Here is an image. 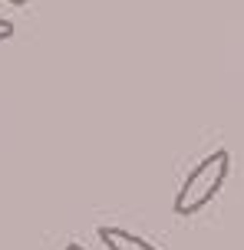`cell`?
Returning a JSON list of instances; mask_svg holds the SVG:
<instances>
[{
	"label": "cell",
	"mask_w": 244,
	"mask_h": 250,
	"mask_svg": "<svg viewBox=\"0 0 244 250\" xmlns=\"http://www.w3.org/2000/svg\"><path fill=\"white\" fill-rule=\"evenodd\" d=\"M13 33H17V26H13L10 20H7V17H0V43H7V40H10Z\"/></svg>",
	"instance_id": "cell-3"
},
{
	"label": "cell",
	"mask_w": 244,
	"mask_h": 250,
	"mask_svg": "<svg viewBox=\"0 0 244 250\" xmlns=\"http://www.w3.org/2000/svg\"><path fill=\"white\" fill-rule=\"evenodd\" d=\"M63 250H86V247H83V244H66Z\"/></svg>",
	"instance_id": "cell-4"
},
{
	"label": "cell",
	"mask_w": 244,
	"mask_h": 250,
	"mask_svg": "<svg viewBox=\"0 0 244 250\" xmlns=\"http://www.w3.org/2000/svg\"><path fill=\"white\" fill-rule=\"evenodd\" d=\"M228 171H231V155H228V148H218V151H211L208 158H201L188 171V178L181 181L178 194H175V204H172L175 214L178 217H192L201 208H208L215 201V194L221 191V185L228 181Z\"/></svg>",
	"instance_id": "cell-1"
},
{
	"label": "cell",
	"mask_w": 244,
	"mask_h": 250,
	"mask_svg": "<svg viewBox=\"0 0 244 250\" xmlns=\"http://www.w3.org/2000/svg\"><path fill=\"white\" fill-rule=\"evenodd\" d=\"M7 3H13V7H26L30 0H7Z\"/></svg>",
	"instance_id": "cell-5"
},
{
	"label": "cell",
	"mask_w": 244,
	"mask_h": 250,
	"mask_svg": "<svg viewBox=\"0 0 244 250\" xmlns=\"http://www.w3.org/2000/svg\"><path fill=\"white\" fill-rule=\"evenodd\" d=\"M99 240L109 250H162L155 244H149L145 237L132 234V230H122V227H99Z\"/></svg>",
	"instance_id": "cell-2"
}]
</instances>
